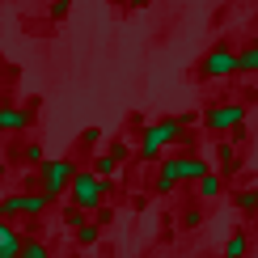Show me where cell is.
Masks as SVG:
<instances>
[{
	"mask_svg": "<svg viewBox=\"0 0 258 258\" xmlns=\"http://www.w3.org/2000/svg\"><path fill=\"white\" fill-rule=\"evenodd\" d=\"M203 123H208V127H212L216 136L241 132V123H245V106H241V102H216V106H208Z\"/></svg>",
	"mask_w": 258,
	"mask_h": 258,
	"instance_id": "cell-5",
	"label": "cell"
},
{
	"mask_svg": "<svg viewBox=\"0 0 258 258\" xmlns=\"http://www.w3.org/2000/svg\"><path fill=\"white\" fill-rule=\"evenodd\" d=\"M114 220V208H98V224H110Z\"/></svg>",
	"mask_w": 258,
	"mask_h": 258,
	"instance_id": "cell-26",
	"label": "cell"
},
{
	"mask_svg": "<svg viewBox=\"0 0 258 258\" xmlns=\"http://www.w3.org/2000/svg\"><path fill=\"white\" fill-rule=\"evenodd\" d=\"M186 132L182 119H161V123H148L144 136H140V157L144 161H157L161 165V153L165 148H178V136Z\"/></svg>",
	"mask_w": 258,
	"mask_h": 258,
	"instance_id": "cell-1",
	"label": "cell"
},
{
	"mask_svg": "<svg viewBox=\"0 0 258 258\" xmlns=\"http://www.w3.org/2000/svg\"><path fill=\"white\" fill-rule=\"evenodd\" d=\"M127 5H132V9H144V5H148V0H127Z\"/></svg>",
	"mask_w": 258,
	"mask_h": 258,
	"instance_id": "cell-27",
	"label": "cell"
},
{
	"mask_svg": "<svg viewBox=\"0 0 258 258\" xmlns=\"http://www.w3.org/2000/svg\"><path fill=\"white\" fill-rule=\"evenodd\" d=\"M216 157H220V165H224V169H229V174H233V169H237V165H241V157H237V148H233V144H229V140H224V144H216Z\"/></svg>",
	"mask_w": 258,
	"mask_h": 258,
	"instance_id": "cell-18",
	"label": "cell"
},
{
	"mask_svg": "<svg viewBox=\"0 0 258 258\" xmlns=\"http://www.w3.org/2000/svg\"><path fill=\"white\" fill-rule=\"evenodd\" d=\"M199 77L203 81H224V77H237V51L229 42H216L208 55L199 59Z\"/></svg>",
	"mask_w": 258,
	"mask_h": 258,
	"instance_id": "cell-4",
	"label": "cell"
},
{
	"mask_svg": "<svg viewBox=\"0 0 258 258\" xmlns=\"http://www.w3.org/2000/svg\"><path fill=\"white\" fill-rule=\"evenodd\" d=\"M59 220H63V224H68V229H72V233H77V229H81V224H89V212H81V208H77V203H68V208H63V216H59Z\"/></svg>",
	"mask_w": 258,
	"mask_h": 258,
	"instance_id": "cell-17",
	"label": "cell"
},
{
	"mask_svg": "<svg viewBox=\"0 0 258 258\" xmlns=\"http://www.w3.org/2000/svg\"><path fill=\"white\" fill-rule=\"evenodd\" d=\"M127 153H132V144H127V140H114V144H110V157H114V161H123Z\"/></svg>",
	"mask_w": 258,
	"mask_h": 258,
	"instance_id": "cell-25",
	"label": "cell"
},
{
	"mask_svg": "<svg viewBox=\"0 0 258 258\" xmlns=\"http://www.w3.org/2000/svg\"><path fill=\"white\" fill-rule=\"evenodd\" d=\"M81 258H93V254H81Z\"/></svg>",
	"mask_w": 258,
	"mask_h": 258,
	"instance_id": "cell-29",
	"label": "cell"
},
{
	"mask_svg": "<svg viewBox=\"0 0 258 258\" xmlns=\"http://www.w3.org/2000/svg\"><path fill=\"white\" fill-rule=\"evenodd\" d=\"M68 9H72V0H51V17H55V21L68 17Z\"/></svg>",
	"mask_w": 258,
	"mask_h": 258,
	"instance_id": "cell-24",
	"label": "cell"
},
{
	"mask_svg": "<svg viewBox=\"0 0 258 258\" xmlns=\"http://www.w3.org/2000/svg\"><path fill=\"white\" fill-rule=\"evenodd\" d=\"M47 208H51V195H42V190H26V216H42Z\"/></svg>",
	"mask_w": 258,
	"mask_h": 258,
	"instance_id": "cell-15",
	"label": "cell"
},
{
	"mask_svg": "<svg viewBox=\"0 0 258 258\" xmlns=\"http://www.w3.org/2000/svg\"><path fill=\"white\" fill-rule=\"evenodd\" d=\"M72 178H77V165H72L68 157H51L47 165L38 169V190H42V195H51V199H59L63 190L72 186Z\"/></svg>",
	"mask_w": 258,
	"mask_h": 258,
	"instance_id": "cell-3",
	"label": "cell"
},
{
	"mask_svg": "<svg viewBox=\"0 0 258 258\" xmlns=\"http://www.w3.org/2000/svg\"><path fill=\"white\" fill-rule=\"evenodd\" d=\"M98 237H102V224L98 220H89V224L77 229V245H98Z\"/></svg>",
	"mask_w": 258,
	"mask_h": 258,
	"instance_id": "cell-19",
	"label": "cell"
},
{
	"mask_svg": "<svg viewBox=\"0 0 258 258\" xmlns=\"http://www.w3.org/2000/svg\"><path fill=\"white\" fill-rule=\"evenodd\" d=\"M21 250H26V237L9 220H0V258H21Z\"/></svg>",
	"mask_w": 258,
	"mask_h": 258,
	"instance_id": "cell-8",
	"label": "cell"
},
{
	"mask_svg": "<svg viewBox=\"0 0 258 258\" xmlns=\"http://www.w3.org/2000/svg\"><path fill=\"white\" fill-rule=\"evenodd\" d=\"M21 258H55V254H51V250H47V245H42V241L26 237V250H21Z\"/></svg>",
	"mask_w": 258,
	"mask_h": 258,
	"instance_id": "cell-21",
	"label": "cell"
},
{
	"mask_svg": "<svg viewBox=\"0 0 258 258\" xmlns=\"http://www.w3.org/2000/svg\"><path fill=\"white\" fill-rule=\"evenodd\" d=\"M21 161H26V165H34V169H42V165H47V148H42V144H26V148H21Z\"/></svg>",
	"mask_w": 258,
	"mask_h": 258,
	"instance_id": "cell-16",
	"label": "cell"
},
{
	"mask_svg": "<svg viewBox=\"0 0 258 258\" xmlns=\"http://www.w3.org/2000/svg\"><path fill=\"white\" fill-rule=\"evenodd\" d=\"M98 140H102V127H85V132H81V144L85 148H98Z\"/></svg>",
	"mask_w": 258,
	"mask_h": 258,
	"instance_id": "cell-23",
	"label": "cell"
},
{
	"mask_svg": "<svg viewBox=\"0 0 258 258\" xmlns=\"http://www.w3.org/2000/svg\"><path fill=\"white\" fill-rule=\"evenodd\" d=\"M233 203H237V212H258V186H250V190H241V195L233 199Z\"/></svg>",
	"mask_w": 258,
	"mask_h": 258,
	"instance_id": "cell-20",
	"label": "cell"
},
{
	"mask_svg": "<svg viewBox=\"0 0 258 258\" xmlns=\"http://www.w3.org/2000/svg\"><path fill=\"white\" fill-rule=\"evenodd\" d=\"M0 182H5V161H0Z\"/></svg>",
	"mask_w": 258,
	"mask_h": 258,
	"instance_id": "cell-28",
	"label": "cell"
},
{
	"mask_svg": "<svg viewBox=\"0 0 258 258\" xmlns=\"http://www.w3.org/2000/svg\"><path fill=\"white\" fill-rule=\"evenodd\" d=\"M208 174H212V165L203 157L178 153V182H199V178H208Z\"/></svg>",
	"mask_w": 258,
	"mask_h": 258,
	"instance_id": "cell-7",
	"label": "cell"
},
{
	"mask_svg": "<svg viewBox=\"0 0 258 258\" xmlns=\"http://www.w3.org/2000/svg\"><path fill=\"white\" fill-rule=\"evenodd\" d=\"M220 190H224V178L216 174V169H212L208 178H199V199H216Z\"/></svg>",
	"mask_w": 258,
	"mask_h": 258,
	"instance_id": "cell-14",
	"label": "cell"
},
{
	"mask_svg": "<svg viewBox=\"0 0 258 258\" xmlns=\"http://www.w3.org/2000/svg\"><path fill=\"white\" fill-rule=\"evenodd\" d=\"M199 258H208V254H199Z\"/></svg>",
	"mask_w": 258,
	"mask_h": 258,
	"instance_id": "cell-30",
	"label": "cell"
},
{
	"mask_svg": "<svg viewBox=\"0 0 258 258\" xmlns=\"http://www.w3.org/2000/svg\"><path fill=\"white\" fill-rule=\"evenodd\" d=\"M110 186H114V182H102L93 169H77L68 195H72V203H77L81 212H98V208H106V190H110Z\"/></svg>",
	"mask_w": 258,
	"mask_h": 258,
	"instance_id": "cell-2",
	"label": "cell"
},
{
	"mask_svg": "<svg viewBox=\"0 0 258 258\" xmlns=\"http://www.w3.org/2000/svg\"><path fill=\"white\" fill-rule=\"evenodd\" d=\"M237 72H241V77H254V72H258V42H250V47L237 51Z\"/></svg>",
	"mask_w": 258,
	"mask_h": 258,
	"instance_id": "cell-11",
	"label": "cell"
},
{
	"mask_svg": "<svg viewBox=\"0 0 258 258\" xmlns=\"http://www.w3.org/2000/svg\"><path fill=\"white\" fill-rule=\"evenodd\" d=\"M93 174H98L102 182H114V174H119V161H114L110 153H98V157H93Z\"/></svg>",
	"mask_w": 258,
	"mask_h": 258,
	"instance_id": "cell-12",
	"label": "cell"
},
{
	"mask_svg": "<svg viewBox=\"0 0 258 258\" xmlns=\"http://www.w3.org/2000/svg\"><path fill=\"white\" fill-rule=\"evenodd\" d=\"M30 123H34V110H21V106H0V136L26 132Z\"/></svg>",
	"mask_w": 258,
	"mask_h": 258,
	"instance_id": "cell-6",
	"label": "cell"
},
{
	"mask_svg": "<svg viewBox=\"0 0 258 258\" xmlns=\"http://www.w3.org/2000/svg\"><path fill=\"white\" fill-rule=\"evenodd\" d=\"M182 224H186V229H199V224H203V212H199V203H190V208L182 212Z\"/></svg>",
	"mask_w": 258,
	"mask_h": 258,
	"instance_id": "cell-22",
	"label": "cell"
},
{
	"mask_svg": "<svg viewBox=\"0 0 258 258\" xmlns=\"http://www.w3.org/2000/svg\"><path fill=\"white\" fill-rule=\"evenodd\" d=\"M178 186V157H161V169H157V190L169 195Z\"/></svg>",
	"mask_w": 258,
	"mask_h": 258,
	"instance_id": "cell-9",
	"label": "cell"
},
{
	"mask_svg": "<svg viewBox=\"0 0 258 258\" xmlns=\"http://www.w3.org/2000/svg\"><path fill=\"white\" fill-rule=\"evenodd\" d=\"M250 254V237L245 233H229V241H224V258H245Z\"/></svg>",
	"mask_w": 258,
	"mask_h": 258,
	"instance_id": "cell-13",
	"label": "cell"
},
{
	"mask_svg": "<svg viewBox=\"0 0 258 258\" xmlns=\"http://www.w3.org/2000/svg\"><path fill=\"white\" fill-rule=\"evenodd\" d=\"M17 216H26V190H13L0 199V220H17Z\"/></svg>",
	"mask_w": 258,
	"mask_h": 258,
	"instance_id": "cell-10",
	"label": "cell"
}]
</instances>
